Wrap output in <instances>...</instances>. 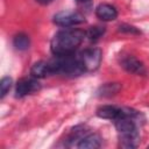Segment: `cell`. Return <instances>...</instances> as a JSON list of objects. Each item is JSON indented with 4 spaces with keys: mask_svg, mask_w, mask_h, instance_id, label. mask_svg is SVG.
I'll return each mask as SVG.
<instances>
[{
    "mask_svg": "<svg viewBox=\"0 0 149 149\" xmlns=\"http://www.w3.org/2000/svg\"><path fill=\"white\" fill-rule=\"evenodd\" d=\"M119 30L122 33H128V34H141V31L137 28L129 26V24H121L119 27Z\"/></svg>",
    "mask_w": 149,
    "mask_h": 149,
    "instance_id": "16",
    "label": "cell"
},
{
    "mask_svg": "<svg viewBox=\"0 0 149 149\" xmlns=\"http://www.w3.org/2000/svg\"><path fill=\"white\" fill-rule=\"evenodd\" d=\"M105 33V28L100 27V26H94V27H90V29L86 31V36L91 40V41H97L98 38H100Z\"/></svg>",
    "mask_w": 149,
    "mask_h": 149,
    "instance_id": "14",
    "label": "cell"
},
{
    "mask_svg": "<svg viewBox=\"0 0 149 149\" xmlns=\"http://www.w3.org/2000/svg\"><path fill=\"white\" fill-rule=\"evenodd\" d=\"M12 87V78L10 77H3L0 81V97L3 98Z\"/></svg>",
    "mask_w": 149,
    "mask_h": 149,
    "instance_id": "15",
    "label": "cell"
},
{
    "mask_svg": "<svg viewBox=\"0 0 149 149\" xmlns=\"http://www.w3.org/2000/svg\"><path fill=\"white\" fill-rule=\"evenodd\" d=\"M121 114V108L111 106V105H105L101 106L97 109V115L101 119H108V120H115L120 116Z\"/></svg>",
    "mask_w": 149,
    "mask_h": 149,
    "instance_id": "10",
    "label": "cell"
},
{
    "mask_svg": "<svg viewBox=\"0 0 149 149\" xmlns=\"http://www.w3.org/2000/svg\"><path fill=\"white\" fill-rule=\"evenodd\" d=\"M121 66L129 73H134V74H139V76L140 74L143 76L147 73V70H146V66L143 65V63L140 62L134 56L123 57L121 61Z\"/></svg>",
    "mask_w": 149,
    "mask_h": 149,
    "instance_id": "7",
    "label": "cell"
},
{
    "mask_svg": "<svg viewBox=\"0 0 149 149\" xmlns=\"http://www.w3.org/2000/svg\"><path fill=\"white\" fill-rule=\"evenodd\" d=\"M41 88V84L34 78H22L17 81L15 87V97L23 98L28 94H31Z\"/></svg>",
    "mask_w": 149,
    "mask_h": 149,
    "instance_id": "6",
    "label": "cell"
},
{
    "mask_svg": "<svg viewBox=\"0 0 149 149\" xmlns=\"http://www.w3.org/2000/svg\"><path fill=\"white\" fill-rule=\"evenodd\" d=\"M51 73H61L64 76H79L84 71L83 65L79 61L78 55H64V56H56L55 59L49 61Z\"/></svg>",
    "mask_w": 149,
    "mask_h": 149,
    "instance_id": "3",
    "label": "cell"
},
{
    "mask_svg": "<svg viewBox=\"0 0 149 149\" xmlns=\"http://www.w3.org/2000/svg\"><path fill=\"white\" fill-rule=\"evenodd\" d=\"M86 36V31L74 28H64L55 34L51 40L50 48L55 56H64L73 54L81 44Z\"/></svg>",
    "mask_w": 149,
    "mask_h": 149,
    "instance_id": "2",
    "label": "cell"
},
{
    "mask_svg": "<svg viewBox=\"0 0 149 149\" xmlns=\"http://www.w3.org/2000/svg\"><path fill=\"white\" fill-rule=\"evenodd\" d=\"M30 73L33 77L35 78H44L51 73V68H50V63L49 62H44V61H40L37 63H35L31 69H30Z\"/></svg>",
    "mask_w": 149,
    "mask_h": 149,
    "instance_id": "11",
    "label": "cell"
},
{
    "mask_svg": "<svg viewBox=\"0 0 149 149\" xmlns=\"http://www.w3.org/2000/svg\"><path fill=\"white\" fill-rule=\"evenodd\" d=\"M101 146V137L95 133H87L78 143L77 148L80 149H95Z\"/></svg>",
    "mask_w": 149,
    "mask_h": 149,
    "instance_id": "9",
    "label": "cell"
},
{
    "mask_svg": "<svg viewBox=\"0 0 149 149\" xmlns=\"http://www.w3.org/2000/svg\"><path fill=\"white\" fill-rule=\"evenodd\" d=\"M95 15L98 19L102 21H112L118 16V10L114 6L109 3H100L95 8Z\"/></svg>",
    "mask_w": 149,
    "mask_h": 149,
    "instance_id": "8",
    "label": "cell"
},
{
    "mask_svg": "<svg viewBox=\"0 0 149 149\" xmlns=\"http://www.w3.org/2000/svg\"><path fill=\"white\" fill-rule=\"evenodd\" d=\"M141 118V113L123 107L121 108V114L115 119V128L119 134V143L122 148H136L140 142V135L137 129V123Z\"/></svg>",
    "mask_w": 149,
    "mask_h": 149,
    "instance_id": "1",
    "label": "cell"
},
{
    "mask_svg": "<svg viewBox=\"0 0 149 149\" xmlns=\"http://www.w3.org/2000/svg\"><path fill=\"white\" fill-rule=\"evenodd\" d=\"M13 44L15 47L16 50H20V51H23V50H27L30 45V40L28 37V35L23 34V33H19L14 36V40H13Z\"/></svg>",
    "mask_w": 149,
    "mask_h": 149,
    "instance_id": "12",
    "label": "cell"
},
{
    "mask_svg": "<svg viewBox=\"0 0 149 149\" xmlns=\"http://www.w3.org/2000/svg\"><path fill=\"white\" fill-rule=\"evenodd\" d=\"M85 22V16L78 12H71V10H64L55 14L54 16V23L59 27H72L76 24H80Z\"/></svg>",
    "mask_w": 149,
    "mask_h": 149,
    "instance_id": "5",
    "label": "cell"
},
{
    "mask_svg": "<svg viewBox=\"0 0 149 149\" xmlns=\"http://www.w3.org/2000/svg\"><path fill=\"white\" fill-rule=\"evenodd\" d=\"M38 3H41V5H49L50 2H52L54 0H36Z\"/></svg>",
    "mask_w": 149,
    "mask_h": 149,
    "instance_id": "17",
    "label": "cell"
},
{
    "mask_svg": "<svg viewBox=\"0 0 149 149\" xmlns=\"http://www.w3.org/2000/svg\"><path fill=\"white\" fill-rule=\"evenodd\" d=\"M120 84L118 83H107L105 85H102L99 91H98V95L100 97H112L114 94H116L120 90Z\"/></svg>",
    "mask_w": 149,
    "mask_h": 149,
    "instance_id": "13",
    "label": "cell"
},
{
    "mask_svg": "<svg viewBox=\"0 0 149 149\" xmlns=\"http://www.w3.org/2000/svg\"><path fill=\"white\" fill-rule=\"evenodd\" d=\"M78 1H86V0H78Z\"/></svg>",
    "mask_w": 149,
    "mask_h": 149,
    "instance_id": "18",
    "label": "cell"
},
{
    "mask_svg": "<svg viewBox=\"0 0 149 149\" xmlns=\"http://www.w3.org/2000/svg\"><path fill=\"white\" fill-rule=\"evenodd\" d=\"M79 61L83 65V69L85 72L94 71L99 68L101 63V51L98 48H88L81 51L79 55Z\"/></svg>",
    "mask_w": 149,
    "mask_h": 149,
    "instance_id": "4",
    "label": "cell"
}]
</instances>
